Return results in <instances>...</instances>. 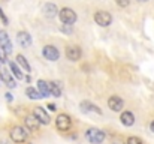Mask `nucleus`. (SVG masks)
<instances>
[{
	"instance_id": "obj_1",
	"label": "nucleus",
	"mask_w": 154,
	"mask_h": 144,
	"mask_svg": "<svg viewBox=\"0 0 154 144\" xmlns=\"http://www.w3.org/2000/svg\"><path fill=\"white\" fill-rule=\"evenodd\" d=\"M58 17H60V21H61L63 24H67V26H72V24L76 21V18H78L76 12H75L73 9H70V8H63V9H60Z\"/></svg>"
},
{
	"instance_id": "obj_2",
	"label": "nucleus",
	"mask_w": 154,
	"mask_h": 144,
	"mask_svg": "<svg viewBox=\"0 0 154 144\" xmlns=\"http://www.w3.org/2000/svg\"><path fill=\"white\" fill-rule=\"evenodd\" d=\"M85 138L91 144H102L105 140V132L96 128H90L85 131Z\"/></svg>"
},
{
	"instance_id": "obj_3",
	"label": "nucleus",
	"mask_w": 154,
	"mask_h": 144,
	"mask_svg": "<svg viewBox=\"0 0 154 144\" xmlns=\"http://www.w3.org/2000/svg\"><path fill=\"white\" fill-rule=\"evenodd\" d=\"M27 131L29 129H26L23 126H14L11 129V140L14 143H24L27 140V135H29Z\"/></svg>"
},
{
	"instance_id": "obj_4",
	"label": "nucleus",
	"mask_w": 154,
	"mask_h": 144,
	"mask_svg": "<svg viewBox=\"0 0 154 144\" xmlns=\"http://www.w3.org/2000/svg\"><path fill=\"white\" fill-rule=\"evenodd\" d=\"M55 126H57L58 131L66 132V131L70 129V126H72V120H70V117H69L67 114H58L57 119H55Z\"/></svg>"
},
{
	"instance_id": "obj_5",
	"label": "nucleus",
	"mask_w": 154,
	"mask_h": 144,
	"mask_svg": "<svg viewBox=\"0 0 154 144\" xmlns=\"http://www.w3.org/2000/svg\"><path fill=\"white\" fill-rule=\"evenodd\" d=\"M94 21H96V24H99L102 27H106V26H109L112 23V17L106 11H99V12L94 14Z\"/></svg>"
},
{
	"instance_id": "obj_6",
	"label": "nucleus",
	"mask_w": 154,
	"mask_h": 144,
	"mask_svg": "<svg viewBox=\"0 0 154 144\" xmlns=\"http://www.w3.org/2000/svg\"><path fill=\"white\" fill-rule=\"evenodd\" d=\"M42 54H44V57H45L47 60H51V62L58 60V57H60L58 50L54 47V45H45L44 50H42Z\"/></svg>"
},
{
	"instance_id": "obj_7",
	"label": "nucleus",
	"mask_w": 154,
	"mask_h": 144,
	"mask_svg": "<svg viewBox=\"0 0 154 144\" xmlns=\"http://www.w3.org/2000/svg\"><path fill=\"white\" fill-rule=\"evenodd\" d=\"M33 116H35L42 125H50V122H51L48 113H47L45 108H42V107H36V108L33 110Z\"/></svg>"
},
{
	"instance_id": "obj_8",
	"label": "nucleus",
	"mask_w": 154,
	"mask_h": 144,
	"mask_svg": "<svg viewBox=\"0 0 154 144\" xmlns=\"http://www.w3.org/2000/svg\"><path fill=\"white\" fill-rule=\"evenodd\" d=\"M108 107H109L112 111L118 113V111H121V110H123L124 102H123V99H121L120 96H111V98L108 99Z\"/></svg>"
},
{
	"instance_id": "obj_9",
	"label": "nucleus",
	"mask_w": 154,
	"mask_h": 144,
	"mask_svg": "<svg viewBox=\"0 0 154 144\" xmlns=\"http://www.w3.org/2000/svg\"><path fill=\"white\" fill-rule=\"evenodd\" d=\"M81 54H82V51H81V48L78 47V45H70V47L66 48V57L69 60H72V62L79 60L81 59Z\"/></svg>"
},
{
	"instance_id": "obj_10",
	"label": "nucleus",
	"mask_w": 154,
	"mask_h": 144,
	"mask_svg": "<svg viewBox=\"0 0 154 144\" xmlns=\"http://www.w3.org/2000/svg\"><path fill=\"white\" fill-rule=\"evenodd\" d=\"M24 123H26V128L30 131V132H36L38 129H39V126H41V122L32 114V116H27L26 119H24Z\"/></svg>"
},
{
	"instance_id": "obj_11",
	"label": "nucleus",
	"mask_w": 154,
	"mask_h": 144,
	"mask_svg": "<svg viewBox=\"0 0 154 144\" xmlns=\"http://www.w3.org/2000/svg\"><path fill=\"white\" fill-rule=\"evenodd\" d=\"M0 47L3 48L8 54H11V53H12V42H11V39H9L8 33H6V32H3V30H0Z\"/></svg>"
},
{
	"instance_id": "obj_12",
	"label": "nucleus",
	"mask_w": 154,
	"mask_h": 144,
	"mask_svg": "<svg viewBox=\"0 0 154 144\" xmlns=\"http://www.w3.org/2000/svg\"><path fill=\"white\" fill-rule=\"evenodd\" d=\"M17 41H18V44H20L21 47H24V48H27V47L32 45V36H30L27 32H18Z\"/></svg>"
},
{
	"instance_id": "obj_13",
	"label": "nucleus",
	"mask_w": 154,
	"mask_h": 144,
	"mask_svg": "<svg viewBox=\"0 0 154 144\" xmlns=\"http://www.w3.org/2000/svg\"><path fill=\"white\" fill-rule=\"evenodd\" d=\"M42 12H44V15H45L47 18H54L60 11L57 9V6H55L54 3H45L44 8H42Z\"/></svg>"
},
{
	"instance_id": "obj_14",
	"label": "nucleus",
	"mask_w": 154,
	"mask_h": 144,
	"mask_svg": "<svg viewBox=\"0 0 154 144\" xmlns=\"http://www.w3.org/2000/svg\"><path fill=\"white\" fill-rule=\"evenodd\" d=\"M120 120L124 126H132L135 123V116L130 113V111H123L121 116H120Z\"/></svg>"
},
{
	"instance_id": "obj_15",
	"label": "nucleus",
	"mask_w": 154,
	"mask_h": 144,
	"mask_svg": "<svg viewBox=\"0 0 154 144\" xmlns=\"http://www.w3.org/2000/svg\"><path fill=\"white\" fill-rule=\"evenodd\" d=\"M0 78L6 83V86L9 87V89H14L17 84H15V81H14V78L11 77V74H9V71H6L5 68H3V71L0 72Z\"/></svg>"
},
{
	"instance_id": "obj_16",
	"label": "nucleus",
	"mask_w": 154,
	"mask_h": 144,
	"mask_svg": "<svg viewBox=\"0 0 154 144\" xmlns=\"http://www.w3.org/2000/svg\"><path fill=\"white\" fill-rule=\"evenodd\" d=\"M38 90L41 92V95L44 96V98L51 95V92H50V83H47L44 80H39L38 81Z\"/></svg>"
},
{
	"instance_id": "obj_17",
	"label": "nucleus",
	"mask_w": 154,
	"mask_h": 144,
	"mask_svg": "<svg viewBox=\"0 0 154 144\" xmlns=\"http://www.w3.org/2000/svg\"><path fill=\"white\" fill-rule=\"evenodd\" d=\"M81 108L84 110V111H93V113H97V114H102V110L99 108V107H96V105H93L91 102H81Z\"/></svg>"
},
{
	"instance_id": "obj_18",
	"label": "nucleus",
	"mask_w": 154,
	"mask_h": 144,
	"mask_svg": "<svg viewBox=\"0 0 154 144\" xmlns=\"http://www.w3.org/2000/svg\"><path fill=\"white\" fill-rule=\"evenodd\" d=\"M9 68H11V72H12V75H15L18 80H23V78H24V75H23V72L20 71V68H18V65H17V63L11 62V63H9Z\"/></svg>"
},
{
	"instance_id": "obj_19",
	"label": "nucleus",
	"mask_w": 154,
	"mask_h": 144,
	"mask_svg": "<svg viewBox=\"0 0 154 144\" xmlns=\"http://www.w3.org/2000/svg\"><path fill=\"white\" fill-rule=\"evenodd\" d=\"M26 95L29 96L30 99H39V98H44V96L41 95V92L39 90H36V89H33V87H27L26 89Z\"/></svg>"
},
{
	"instance_id": "obj_20",
	"label": "nucleus",
	"mask_w": 154,
	"mask_h": 144,
	"mask_svg": "<svg viewBox=\"0 0 154 144\" xmlns=\"http://www.w3.org/2000/svg\"><path fill=\"white\" fill-rule=\"evenodd\" d=\"M50 92H51V95L55 96V98H58V96L61 95V89H60L58 83H55V81H51V83H50Z\"/></svg>"
},
{
	"instance_id": "obj_21",
	"label": "nucleus",
	"mask_w": 154,
	"mask_h": 144,
	"mask_svg": "<svg viewBox=\"0 0 154 144\" xmlns=\"http://www.w3.org/2000/svg\"><path fill=\"white\" fill-rule=\"evenodd\" d=\"M17 62H18V65H21L27 72H30V71H32V68H30V65H29V62L26 60V57H24V56L18 54V56H17Z\"/></svg>"
},
{
	"instance_id": "obj_22",
	"label": "nucleus",
	"mask_w": 154,
	"mask_h": 144,
	"mask_svg": "<svg viewBox=\"0 0 154 144\" xmlns=\"http://www.w3.org/2000/svg\"><path fill=\"white\" fill-rule=\"evenodd\" d=\"M126 144H142V140L138 138V137H129Z\"/></svg>"
},
{
	"instance_id": "obj_23",
	"label": "nucleus",
	"mask_w": 154,
	"mask_h": 144,
	"mask_svg": "<svg viewBox=\"0 0 154 144\" xmlns=\"http://www.w3.org/2000/svg\"><path fill=\"white\" fill-rule=\"evenodd\" d=\"M117 2V5L120 6V8H126V6H129V3H130V0H115Z\"/></svg>"
},
{
	"instance_id": "obj_24",
	"label": "nucleus",
	"mask_w": 154,
	"mask_h": 144,
	"mask_svg": "<svg viewBox=\"0 0 154 144\" xmlns=\"http://www.w3.org/2000/svg\"><path fill=\"white\" fill-rule=\"evenodd\" d=\"M0 18H2V21H3V24H8L9 21H8V18H6V15L3 14V11H2V8H0Z\"/></svg>"
},
{
	"instance_id": "obj_25",
	"label": "nucleus",
	"mask_w": 154,
	"mask_h": 144,
	"mask_svg": "<svg viewBox=\"0 0 154 144\" xmlns=\"http://www.w3.org/2000/svg\"><path fill=\"white\" fill-rule=\"evenodd\" d=\"M48 110H51V111H55L57 108H55V105H54V104H48Z\"/></svg>"
},
{
	"instance_id": "obj_26",
	"label": "nucleus",
	"mask_w": 154,
	"mask_h": 144,
	"mask_svg": "<svg viewBox=\"0 0 154 144\" xmlns=\"http://www.w3.org/2000/svg\"><path fill=\"white\" fill-rule=\"evenodd\" d=\"M6 99H8V101H12V95H11V93H6Z\"/></svg>"
},
{
	"instance_id": "obj_27",
	"label": "nucleus",
	"mask_w": 154,
	"mask_h": 144,
	"mask_svg": "<svg viewBox=\"0 0 154 144\" xmlns=\"http://www.w3.org/2000/svg\"><path fill=\"white\" fill-rule=\"evenodd\" d=\"M150 128H151V131H153V132H154V120H153V122H151V125H150Z\"/></svg>"
},
{
	"instance_id": "obj_28",
	"label": "nucleus",
	"mask_w": 154,
	"mask_h": 144,
	"mask_svg": "<svg viewBox=\"0 0 154 144\" xmlns=\"http://www.w3.org/2000/svg\"><path fill=\"white\" fill-rule=\"evenodd\" d=\"M138 2H147V0H138Z\"/></svg>"
},
{
	"instance_id": "obj_29",
	"label": "nucleus",
	"mask_w": 154,
	"mask_h": 144,
	"mask_svg": "<svg viewBox=\"0 0 154 144\" xmlns=\"http://www.w3.org/2000/svg\"><path fill=\"white\" fill-rule=\"evenodd\" d=\"M0 63H3V62H2V59H0Z\"/></svg>"
}]
</instances>
